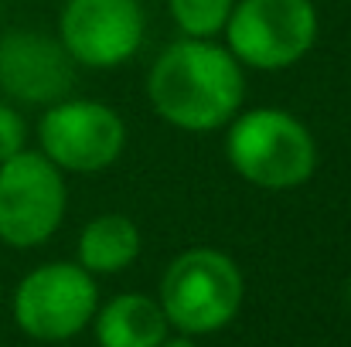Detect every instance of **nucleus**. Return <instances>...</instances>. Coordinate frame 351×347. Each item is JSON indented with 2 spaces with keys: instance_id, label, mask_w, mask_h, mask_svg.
<instances>
[{
  "instance_id": "6",
  "label": "nucleus",
  "mask_w": 351,
  "mask_h": 347,
  "mask_svg": "<svg viewBox=\"0 0 351 347\" xmlns=\"http://www.w3.org/2000/svg\"><path fill=\"white\" fill-rule=\"evenodd\" d=\"M93 272L72 262H48L27 272L14 293V320L34 341H69L96 317Z\"/></svg>"
},
{
  "instance_id": "5",
  "label": "nucleus",
  "mask_w": 351,
  "mask_h": 347,
  "mask_svg": "<svg viewBox=\"0 0 351 347\" xmlns=\"http://www.w3.org/2000/svg\"><path fill=\"white\" fill-rule=\"evenodd\" d=\"M62 215L65 181L45 153L21 150L0 164V238L7 245H41L62 225Z\"/></svg>"
},
{
  "instance_id": "11",
  "label": "nucleus",
  "mask_w": 351,
  "mask_h": 347,
  "mask_svg": "<svg viewBox=\"0 0 351 347\" xmlns=\"http://www.w3.org/2000/svg\"><path fill=\"white\" fill-rule=\"evenodd\" d=\"M140 255V231L126 215H99L79 235V262L86 272H119Z\"/></svg>"
},
{
  "instance_id": "4",
  "label": "nucleus",
  "mask_w": 351,
  "mask_h": 347,
  "mask_svg": "<svg viewBox=\"0 0 351 347\" xmlns=\"http://www.w3.org/2000/svg\"><path fill=\"white\" fill-rule=\"evenodd\" d=\"M235 62L252 68H290L317 41V10L311 0H239L226 21Z\"/></svg>"
},
{
  "instance_id": "12",
  "label": "nucleus",
  "mask_w": 351,
  "mask_h": 347,
  "mask_svg": "<svg viewBox=\"0 0 351 347\" xmlns=\"http://www.w3.org/2000/svg\"><path fill=\"white\" fill-rule=\"evenodd\" d=\"M167 7H171L174 24L188 38H212L226 31L235 0H167Z\"/></svg>"
},
{
  "instance_id": "3",
  "label": "nucleus",
  "mask_w": 351,
  "mask_h": 347,
  "mask_svg": "<svg viewBox=\"0 0 351 347\" xmlns=\"http://www.w3.org/2000/svg\"><path fill=\"white\" fill-rule=\"evenodd\" d=\"M242 307V272L226 252L188 248L160 283V310L181 334L222 331Z\"/></svg>"
},
{
  "instance_id": "9",
  "label": "nucleus",
  "mask_w": 351,
  "mask_h": 347,
  "mask_svg": "<svg viewBox=\"0 0 351 347\" xmlns=\"http://www.w3.org/2000/svg\"><path fill=\"white\" fill-rule=\"evenodd\" d=\"M75 82L72 55L62 41L34 31L0 38V89L21 103H62Z\"/></svg>"
},
{
  "instance_id": "13",
  "label": "nucleus",
  "mask_w": 351,
  "mask_h": 347,
  "mask_svg": "<svg viewBox=\"0 0 351 347\" xmlns=\"http://www.w3.org/2000/svg\"><path fill=\"white\" fill-rule=\"evenodd\" d=\"M24 136H27L24 133V119L17 116V110L0 103V164L24 150Z\"/></svg>"
},
{
  "instance_id": "8",
  "label": "nucleus",
  "mask_w": 351,
  "mask_h": 347,
  "mask_svg": "<svg viewBox=\"0 0 351 347\" xmlns=\"http://www.w3.org/2000/svg\"><path fill=\"white\" fill-rule=\"evenodd\" d=\"M58 27L72 62L113 68L133 58L143 41V7L140 0H69Z\"/></svg>"
},
{
  "instance_id": "10",
  "label": "nucleus",
  "mask_w": 351,
  "mask_h": 347,
  "mask_svg": "<svg viewBox=\"0 0 351 347\" xmlns=\"http://www.w3.org/2000/svg\"><path fill=\"white\" fill-rule=\"evenodd\" d=\"M167 327L160 303L143 293H123L99 310L96 341L99 347H157L167 341Z\"/></svg>"
},
{
  "instance_id": "2",
  "label": "nucleus",
  "mask_w": 351,
  "mask_h": 347,
  "mask_svg": "<svg viewBox=\"0 0 351 347\" xmlns=\"http://www.w3.org/2000/svg\"><path fill=\"white\" fill-rule=\"evenodd\" d=\"M226 157L239 177L266 191H290L317 167L314 136L283 110H252L229 126Z\"/></svg>"
},
{
  "instance_id": "1",
  "label": "nucleus",
  "mask_w": 351,
  "mask_h": 347,
  "mask_svg": "<svg viewBox=\"0 0 351 347\" xmlns=\"http://www.w3.org/2000/svg\"><path fill=\"white\" fill-rule=\"evenodd\" d=\"M242 68L232 51L191 38L171 44L150 68L147 96L160 119L188 133L226 126L242 106Z\"/></svg>"
},
{
  "instance_id": "7",
  "label": "nucleus",
  "mask_w": 351,
  "mask_h": 347,
  "mask_svg": "<svg viewBox=\"0 0 351 347\" xmlns=\"http://www.w3.org/2000/svg\"><path fill=\"white\" fill-rule=\"evenodd\" d=\"M38 140L45 157L58 170L96 174L106 170L126 143V126L110 106L93 99L58 103L38 123Z\"/></svg>"
},
{
  "instance_id": "14",
  "label": "nucleus",
  "mask_w": 351,
  "mask_h": 347,
  "mask_svg": "<svg viewBox=\"0 0 351 347\" xmlns=\"http://www.w3.org/2000/svg\"><path fill=\"white\" fill-rule=\"evenodd\" d=\"M157 347H195V344H191L188 337H174V341H160Z\"/></svg>"
}]
</instances>
